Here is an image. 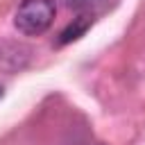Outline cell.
Listing matches in <instances>:
<instances>
[{
	"label": "cell",
	"instance_id": "cell-1",
	"mask_svg": "<svg viewBox=\"0 0 145 145\" xmlns=\"http://www.w3.org/2000/svg\"><path fill=\"white\" fill-rule=\"evenodd\" d=\"M57 16L54 0H23L14 14V25L25 36H39L50 29Z\"/></svg>",
	"mask_w": 145,
	"mask_h": 145
},
{
	"label": "cell",
	"instance_id": "cell-2",
	"mask_svg": "<svg viewBox=\"0 0 145 145\" xmlns=\"http://www.w3.org/2000/svg\"><path fill=\"white\" fill-rule=\"evenodd\" d=\"M93 25V18L91 16H86V14H82V16H77V18H72V23L59 34V39H57V45H68V43H72V41H77L79 36H84L86 32H88V27Z\"/></svg>",
	"mask_w": 145,
	"mask_h": 145
},
{
	"label": "cell",
	"instance_id": "cell-3",
	"mask_svg": "<svg viewBox=\"0 0 145 145\" xmlns=\"http://www.w3.org/2000/svg\"><path fill=\"white\" fill-rule=\"evenodd\" d=\"M68 2V7H75V9H86V7H95L97 2H102V0H66Z\"/></svg>",
	"mask_w": 145,
	"mask_h": 145
},
{
	"label": "cell",
	"instance_id": "cell-4",
	"mask_svg": "<svg viewBox=\"0 0 145 145\" xmlns=\"http://www.w3.org/2000/svg\"><path fill=\"white\" fill-rule=\"evenodd\" d=\"M2 95H5V88H2V86H0V100H2Z\"/></svg>",
	"mask_w": 145,
	"mask_h": 145
}]
</instances>
